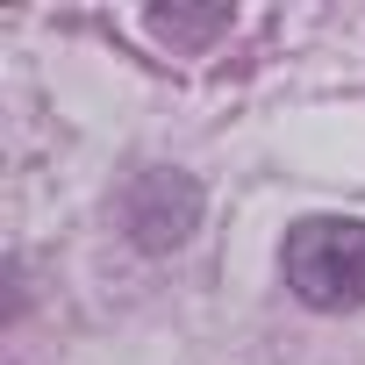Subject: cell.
<instances>
[{"label":"cell","instance_id":"cell-1","mask_svg":"<svg viewBox=\"0 0 365 365\" xmlns=\"http://www.w3.org/2000/svg\"><path fill=\"white\" fill-rule=\"evenodd\" d=\"M287 287L308 308H365V222L358 215H308L287 230Z\"/></svg>","mask_w":365,"mask_h":365}]
</instances>
